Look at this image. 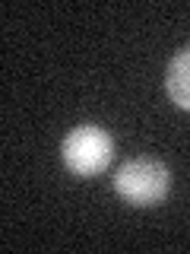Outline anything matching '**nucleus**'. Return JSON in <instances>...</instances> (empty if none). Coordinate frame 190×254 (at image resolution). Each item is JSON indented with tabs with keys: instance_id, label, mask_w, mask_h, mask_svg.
I'll use <instances>...</instances> for the list:
<instances>
[{
	"instance_id": "obj_1",
	"label": "nucleus",
	"mask_w": 190,
	"mask_h": 254,
	"mask_svg": "<svg viewBox=\"0 0 190 254\" xmlns=\"http://www.w3.org/2000/svg\"><path fill=\"white\" fill-rule=\"evenodd\" d=\"M114 190L130 206H155L171 190V169L158 159H130L114 172Z\"/></svg>"
},
{
	"instance_id": "obj_2",
	"label": "nucleus",
	"mask_w": 190,
	"mask_h": 254,
	"mask_svg": "<svg viewBox=\"0 0 190 254\" xmlns=\"http://www.w3.org/2000/svg\"><path fill=\"white\" fill-rule=\"evenodd\" d=\"M60 156L73 175L92 178V175L105 172L114 159V137L98 124H79L63 137Z\"/></svg>"
},
{
	"instance_id": "obj_3",
	"label": "nucleus",
	"mask_w": 190,
	"mask_h": 254,
	"mask_svg": "<svg viewBox=\"0 0 190 254\" xmlns=\"http://www.w3.org/2000/svg\"><path fill=\"white\" fill-rule=\"evenodd\" d=\"M165 92L178 108L190 111V45H184L171 58L168 70H165Z\"/></svg>"
}]
</instances>
